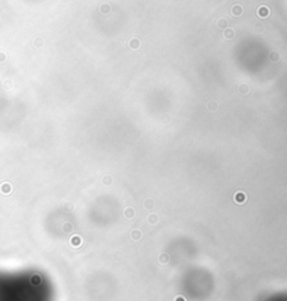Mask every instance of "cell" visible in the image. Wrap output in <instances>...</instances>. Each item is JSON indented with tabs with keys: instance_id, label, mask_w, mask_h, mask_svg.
Masks as SVG:
<instances>
[{
	"instance_id": "obj_1",
	"label": "cell",
	"mask_w": 287,
	"mask_h": 301,
	"mask_svg": "<svg viewBox=\"0 0 287 301\" xmlns=\"http://www.w3.org/2000/svg\"><path fill=\"white\" fill-rule=\"evenodd\" d=\"M0 301H45L36 290L10 276L0 275Z\"/></svg>"
},
{
	"instance_id": "obj_2",
	"label": "cell",
	"mask_w": 287,
	"mask_h": 301,
	"mask_svg": "<svg viewBox=\"0 0 287 301\" xmlns=\"http://www.w3.org/2000/svg\"><path fill=\"white\" fill-rule=\"evenodd\" d=\"M269 8L266 7V6H261V7L258 8V15L259 17H262V18H266L268 15H269Z\"/></svg>"
}]
</instances>
